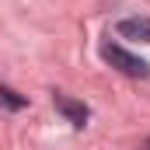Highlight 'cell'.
<instances>
[{
    "label": "cell",
    "mask_w": 150,
    "mask_h": 150,
    "mask_svg": "<svg viewBox=\"0 0 150 150\" xmlns=\"http://www.w3.org/2000/svg\"><path fill=\"white\" fill-rule=\"evenodd\" d=\"M101 59L112 63L115 70H122L126 77H150V63L140 59V56H133V52L122 49V45H101Z\"/></svg>",
    "instance_id": "cell-1"
},
{
    "label": "cell",
    "mask_w": 150,
    "mask_h": 150,
    "mask_svg": "<svg viewBox=\"0 0 150 150\" xmlns=\"http://www.w3.org/2000/svg\"><path fill=\"white\" fill-rule=\"evenodd\" d=\"M52 105H56V112L63 115L67 122H74L77 129H80V126H87V119H91V108H87L84 101H77V98H67V94H52Z\"/></svg>",
    "instance_id": "cell-2"
},
{
    "label": "cell",
    "mask_w": 150,
    "mask_h": 150,
    "mask_svg": "<svg viewBox=\"0 0 150 150\" xmlns=\"http://www.w3.org/2000/svg\"><path fill=\"white\" fill-rule=\"evenodd\" d=\"M119 35L136 38V42H150V18H122L119 21Z\"/></svg>",
    "instance_id": "cell-3"
},
{
    "label": "cell",
    "mask_w": 150,
    "mask_h": 150,
    "mask_svg": "<svg viewBox=\"0 0 150 150\" xmlns=\"http://www.w3.org/2000/svg\"><path fill=\"white\" fill-rule=\"evenodd\" d=\"M0 105L4 108H11V112H18V108H25L28 105V98H21L18 91H11V87H0Z\"/></svg>",
    "instance_id": "cell-4"
}]
</instances>
